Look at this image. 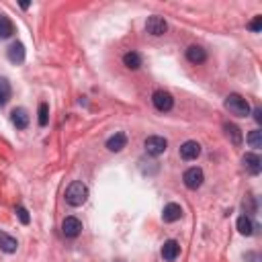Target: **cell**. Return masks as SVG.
I'll return each mask as SVG.
<instances>
[{"instance_id":"cell-1","label":"cell","mask_w":262,"mask_h":262,"mask_svg":"<svg viewBox=\"0 0 262 262\" xmlns=\"http://www.w3.org/2000/svg\"><path fill=\"white\" fill-rule=\"evenodd\" d=\"M89 199V189H86L84 183L80 181H74L68 189H66V203L72 205V207H82Z\"/></svg>"},{"instance_id":"cell-2","label":"cell","mask_w":262,"mask_h":262,"mask_svg":"<svg viewBox=\"0 0 262 262\" xmlns=\"http://www.w3.org/2000/svg\"><path fill=\"white\" fill-rule=\"evenodd\" d=\"M225 109H227L231 115H236V117H248V115H250V105H248V101H246L244 97H240V95H229V97L225 99Z\"/></svg>"},{"instance_id":"cell-3","label":"cell","mask_w":262,"mask_h":262,"mask_svg":"<svg viewBox=\"0 0 262 262\" xmlns=\"http://www.w3.org/2000/svg\"><path fill=\"white\" fill-rule=\"evenodd\" d=\"M183 181H185V187H187V189L197 191V189H201V185H203V181H205V174H203L201 168L193 166V168H189V170L185 172Z\"/></svg>"},{"instance_id":"cell-4","label":"cell","mask_w":262,"mask_h":262,"mask_svg":"<svg viewBox=\"0 0 262 262\" xmlns=\"http://www.w3.org/2000/svg\"><path fill=\"white\" fill-rule=\"evenodd\" d=\"M152 103H154V107H156L158 111H162V113H168V111L174 107V99H172V95L166 93V91H156V93L152 95Z\"/></svg>"},{"instance_id":"cell-5","label":"cell","mask_w":262,"mask_h":262,"mask_svg":"<svg viewBox=\"0 0 262 262\" xmlns=\"http://www.w3.org/2000/svg\"><path fill=\"white\" fill-rule=\"evenodd\" d=\"M143 148H145V152H148L150 156H160V154L166 152L168 141H166L164 137H160V135H150V137L143 141Z\"/></svg>"},{"instance_id":"cell-6","label":"cell","mask_w":262,"mask_h":262,"mask_svg":"<svg viewBox=\"0 0 262 262\" xmlns=\"http://www.w3.org/2000/svg\"><path fill=\"white\" fill-rule=\"evenodd\" d=\"M145 31H148L150 35H154V37H162V35L168 31V23H166L162 17L154 15V17H150V19H148V23H145Z\"/></svg>"},{"instance_id":"cell-7","label":"cell","mask_w":262,"mask_h":262,"mask_svg":"<svg viewBox=\"0 0 262 262\" xmlns=\"http://www.w3.org/2000/svg\"><path fill=\"white\" fill-rule=\"evenodd\" d=\"M62 231H64L66 238H76V236H80V231H82L80 219H78V217H66L64 223H62Z\"/></svg>"},{"instance_id":"cell-8","label":"cell","mask_w":262,"mask_h":262,"mask_svg":"<svg viewBox=\"0 0 262 262\" xmlns=\"http://www.w3.org/2000/svg\"><path fill=\"white\" fill-rule=\"evenodd\" d=\"M179 254H181V246H179L177 240L164 242V246H162V258H164L166 262H174V260L179 258Z\"/></svg>"},{"instance_id":"cell-9","label":"cell","mask_w":262,"mask_h":262,"mask_svg":"<svg viewBox=\"0 0 262 262\" xmlns=\"http://www.w3.org/2000/svg\"><path fill=\"white\" fill-rule=\"evenodd\" d=\"M199 156H201V145L197 141L189 139V141H185L181 145V158L183 160H197Z\"/></svg>"},{"instance_id":"cell-10","label":"cell","mask_w":262,"mask_h":262,"mask_svg":"<svg viewBox=\"0 0 262 262\" xmlns=\"http://www.w3.org/2000/svg\"><path fill=\"white\" fill-rule=\"evenodd\" d=\"M244 168L250 172V174H260V170H262V160H260V156L258 154H254V152H250V154H246L244 156Z\"/></svg>"},{"instance_id":"cell-11","label":"cell","mask_w":262,"mask_h":262,"mask_svg":"<svg viewBox=\"0 0 262 262\" xmlns=\"http://www.w3.org/2000/svg\"><path fill=\"white\" fill-rule=\"evenodd\" d=\"M162 217H164V221H168V223L179 221V219L183 217V207L177 205V203H168V205L164 207V211H162Z\"/></svg>"},{"instance_id":"cell-12","label":"cell","mask_w":262,"mask_h":262,"mask_svg":"<svg viewBox=\"0 0 262 262\" xmlns=\"http://www.w3.org/2000/svg\"><path fill=\"white\" fill-rule=\"evenodd\" d=\"M7 55H9V60H11L13 64H17V66L23 64V62H25V45L19 43V41L13 43V45L7 49Z\"/></svg>"},{"instance_id":"cell-13","label":"cell","mask_w":262,"mask_h":262,"mask_svg":"<svg viewBox=\"0 0 262 262\" xmlns=\"http://www.w3.org/2000/svg\"><path fill=\"white\" fill-rule=\"evenodd\" d=\"M17 248H19V242L13 236H9L7 231H0V250L7 254H15Z\"/></svg>"},{"instance_id":"cell-14","label":"cell","mask_w":262,"mask_h":262,"mask_svg":"<svg viewBox=\"0 0 262 262\" xmlns=\"http://www.w3.org/2000/svg\"><path fill=\"white\" fill-rule=\"evenodd\" d=\"M223 129H225V135H227V139L234 143V145H242V141H244V135H242V129L238 127V125H234V123H225L223 125Z\"/></svg>"},{"instance_id":"cell-15","label":"cell","mask_w":262,"mask_h":262,"mask_svg":"<svg viewBox=\"0 0 262 262\" xmlns=\"http://www.w3.org/2000/svg\"><path fill=\"white\" fill-rule=\"evenodd\" d=\"M187 60H189L191 64H203V62L207 60V51H205L201 45H191V47L187 49Z\"/></svg>"},{"instance_id":"cell-16","label":"cell","mask_w":262,"mask_h":262,"mask_svg":"<svg viewBox=\"0 0 262 262\" xmlns=\"http://www.w3.org/2000/svg\"><path fill=\"white\" fill-rule=\"evenodd\" d=\"M127 145V135L125 133H115V135H111L109 139H107V148H109V152H121L123 148Z\"/></svg>"},{"instance_id":"cell-17","label":"cell","mask_w":262,"mask_h":262,"mask_svg":"<svg viewBox=\"0 0 262 262\" xmlns=\"http://www.w3.org/2000/svg\"><path fill=\"white\" fill-rule=\"evenodd\" d=\"M11 119H13V125L17 129H27L29 127V115H27L25 109H15L13 115H11Z\"/></svg>"},{"instance_id":"cell-18","label":"cell","mask_w":262,"mask_h":262,"mask_svg":"<svg viewBox=\"0 0 262 262\" xmlns=\"http://www.w3.org/2000/svg\"><path fill=\"white\" fill-rule=\"evenodd\" d=\"M15 35V23L5 17V15H0V39H9Z\"/></svg>"},{"instance_id":"cell-19","label":"cell","mask_w":262,"mask_h":262,"mask_svg":"<svg viewBox=\"0 0 262 262\" xmlns=\"http://www.w3.org/2000/svg\"><path fill=\"white\" fill-rule=\"evenodd\" d=\"M238 231L242 234V236H252L254 234V223H252V219L248 217V215H242V217H238Z\"/></svg>"},{"instance_id":"cell-20","label":"cell","mask_w":262,"mask_h":262,"mask_svg":"<svg viewBox=\"0 0 262 262\" xmlns=\"http://www.w3.org/2000/svg\"><path fill=\"white\" fill-rule=\"evenodd\" d=\"M123 64H125V68H129V70H137V68L141 66V55L135 53V51H127V53L123 55Z\"/></svg>"},{"instance_id":"cell-21","label":"cell","mask_w":262,"mask_h":262,"mask_svg":"<svg viewBox=\"0 0 262 262\" xmlns=\"http://www.w3.org/2000/svg\"><path fill=\"white\" fill-rule=\"evenodd\" d=\"M11 95H13V91H11L9 80L0 78V107H5V105L11 101Z\"/></svg>"},{"instance_id":"cell-22","label":"cell","mask_w":262,"mask_h":262,"mask_svg":"<svg viewBox=\"0 0 262 262\" xmlns=\"http://www.w3.org/2000/svg\"><path fill=\"white\" fill-rule=\"evenodd\" d=\"M248 143H250V148L260 150V148H262V131H260V129L250 131V133H248Z\"/></svg>"},{"instance_id":"cell-23","label":"cell","mask_w":262,"mask_h":262,"mask_svg":"<svg viewBox=\"0 0 262 262\" xmlns=\"http://www.w3.org/2000/svg\"><path fill=\"white\" fill-rule=\"evenodd\" d=\"M47 117H49V107H47L45 103H41V105H39V125H41V127L47 125Z\"/></svg>"},{"instance_id":"cell-24","label":"cell","mask_w":262,"mask_h":262,"mask_svg":"<svg viewBox=\"0 0 262 262\" xmlns=\"http://www.w3.org/2000/svg\"><path fill=\"white\" fill-rule=\"evenodd\" d=\"M248 29H250V31H254V33H260V29H262V17H260V15H256V17H254V21L248 25Z\"/></svg>"},{"instance_id":"cell-25","label":"cell","mask_w":262,"mask_h":262,"mask_svg":"<svg viewBox=\"0 0 262 262\" xmlns=\"http://www.w3.org/2000/svg\"><path fill=\"white\" fill-rule=\"evenodd\" d=\"M17 215H19V219H21V223H23V225H27V223H29V213H27V209H25V207H17Z\"/></svg>"},{"instance_id":"cell-26","label":"cell","mask_w":262,"mask_h":262,"mask_svg":"<svg viewBox=\"0 0 262 262\" xmlns=\"http://www.w3.org/2000/svg\"><path fill=\"white\" fill-rule=\"evenodd\" d=\"M254 119H256V123H262V111L260 109H254Z\"/></svg>"}]
</instances>
